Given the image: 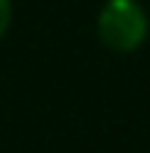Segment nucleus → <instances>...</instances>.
<instances>
[{
    "label": "nucleus",
    "mask_w": 150,
    "mask_h": 153,
    "mask_svg": "<svg viewBox=\"0 0 150 153\" xmlns=\"http://www.w3.org/2000/svg\"><path fill=\"white\" fill-rule=\"evenodd\" d=\"M150 36V18L138 0H106L97 12V38L112 53H132Z\"/></svg>",
    "instance_id": "1"
},
{
    "label": "nucleus",
    "mask_w": 150,
    "mask_h": 153,
    "mask_svg": "<svg viewBox=\"0 0 150 153\" xmlns=\"http://www.w3.org/2000/svg\"><path fill=\"white\" fill-rule=\"evenodd\" d=\"M12 24V0H0V38L9 33Z\"/></svg>",
    "instance_id": "2"
}]
</instances>
